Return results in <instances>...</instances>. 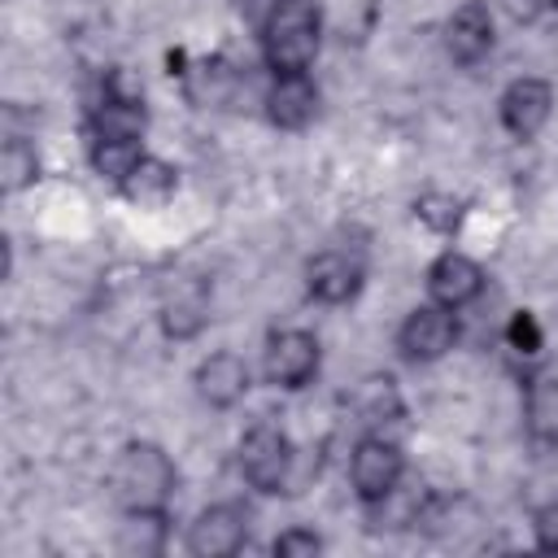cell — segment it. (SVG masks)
Segmentation results:
<instances>
[{"label": "cell", "mask_w": 558, "mask_h": 558, "mask_svg": "<svg viewBox=\"0 0 558 558\" xmlns=\"http://www.w3.org/2000/svg\"><path fill=\"white\" fill-rule=\"evenodd\" d=\"M314 113H318V87L310 83V74H275L266 92V118L283 131H301L314 122Z\"/></svg>", "instance_id": "8fae6325"}, {"label": "cell", "mask_w": 558, "mask_h": 558, "mask_svg": "<svg viewBox=\"0 0 558 558\" xmlns=\"http://www.w3.org/2000/svg\"><path fill=\"white\" fill-rule=\"evenodd\" d=\"M174 187H179L174 166L161 161V157H144V161L131 170V179L122 183V196H126L131 205H140V209H161V205L174 196Z\"/></svg>", "instance_id": "2e32d148"}, {"label": "cell", "mask_w": 558, "mask_h": 558, "mask_svg": "<svg viewBox=\"0 0 558 558\" xmlns=\"http://www.w3.org/2000/svg\"><path fill=\"white\" fill-rule=\"evenodd\" d=\"M248 536V514L240 506H205L196 514V523L187 527V549L196 558H231Z\"/></svg>", "instance_id": "52a82bcc"}, {"label": "cell", "mask_w": 558, "mask_h": 558, "mask_svg": "<svg viewBox=\"0 0 558 558\" xmlns=\"http://www.w3.org/2000/svg\"><path fill=\"white\" fill-rule=\"evenodd\" d=\"M484 292V270L466 253H440L427 266V296L445 310H462Z\"/></svg>", "instance_id": "9c48e42d"}, {"label": "cell", "mask_w": 558, "mask_h": 558, "mask_svg": "<svg viewBox=\"0 0 558 558\" xmlns=\"http://www.w3.org/2000/svg\"><path fill=\"white\" fill-rule=\"evenodd\" d=\"M166 536H170L166 510H126V519L118 523V554L157 558L166 549Z\"/></svg>", "instance_id": "9a60e30c"}, {"label": "cell", "mask_w": 558, "mask_h": 558, "mask_svg": "<svg viewBox=\"0 0 558 558\" xmlns=\"http://www.w3.org/2000/svg\"><path fill=\"white\" fill-rule=\"evenodd\" d=\"M279 9V0H235V13L244 17V22H253L257 31L266 26V17Z\"/></svg>", "instance_id": "484cf974"}, {"label": "cell", "mask_w": 558, "mask_h": 558, "mask_svg": "<svg viewBox=\"0 0 558 558\" xmlns=\"http://www.w3.org/2000/svg\"><path fill=\"white\" fill-rule=\"evenodd\" d=\"M405 475V458L401 449L388 440V436H362L353 445V458H349V480L357 488V497L371 506L379 501L384 493H392Z\"/></svg>", "instance_id": "277c9868"}, {"label": "cell", "mask_w": 558, "mask_h": 558, "mask_svg": "<svg viewBox=\"0 0 558 558\" xmlns=\"http://www.w3.org/2000/svg\"><path fill=\"white\" fill-rule=\"evenodd\" d=\"M323 39V17L314 0H279V9L262 26V48L266 65L275 74H305L318 57Z\"/></svg>", "instance_id": "6da1fadb"}, {"label": "cell", "mask_w": 558, "mask_h": 558, "mask_svg": "<svg viewBox=\"0 0 558 558\" xmlns=\"http://www.w3.org/2000/svg\"><path fill=\"white\" fill-rule=\"evenodd\" d=\"M445 48L458 65H475L480 57H488L493 48V13L484 0H466L453 9V17L445 22Z\"/></svg>", "instance_id": "30bf717a"}, {"label": "cell", "mask_w": 558, "mask_h": 558, "mask_svg": "<svg viewBox=\"0 0 558 558\" xmlns=\"http://www.w3.org/2000/svg\"><path fill=\"white\" fill-rule=\"evenodd\" d=\"M305 283L318 301L327 305H340V301H353L357 288H362V262L331 248V253H318L310 266H305Z\"/></svg>", "instance_id": "4fadbf2b"}, {"label": "cell", "mask_w": 558, "mask_h": 558, "mask_svg": "<svg viewBox=\"0 0 558 558\" xmlns=\"http://www.w3.org/2000/svg\"><path fill=\"white\" fill-rule=\"evenodd\" d=\"M292 458H296V449L275 423H253L240 440V471L262 493H283L288 488Z\"/></svg>", "instance_id": "3957f363"}, {"label": "cell", "mask_w": 558, "mask_h": 558, "mask_svg": "<svg viewBox=\"0 0 558 558\" xmlns=\"http://www.w3.org/2000/svg\"><path fill=\"white\" fill-rule=\"evenodd\" d=\"M506 344H510L519 357H536V353H541V344H545V336H541V323H536L527 310L510 314V323H506Z\"/></svg>", "instance_id": "7402d4cb"}, {"label": "cell", "mask_w": 558, "mask_h": 558, "mask_svg": "<svg viewBox=\"0 0 558 558\" xmlns=\"http://www.w3.org/2000/svg\"><path fill=\"white\" fill-rule=\"evenodd\" d=\"M196 392H201V401H209L218 410L235 405L248 392V366H244V357H235V353H209L196 366Z\"/></svg>", "instance_id": "5bb4252c"}, {"label": "cell", "mask_w": 558, "mask_h": 558, "mask_svg": "<svg viewBox=\"0 0 558 558\" xmlns=\"http://www.w3.org/2000/svg\"><path fill=\"white\" fill-rule=\"evenodd\" d=\"M453 340H458V318H453V310H445L436 301L410 310L397 331V344L410 362H440L453 349Z\"/></svg>", "instance_id": "5b68a950"}, {"label": "cell", "mask_w": 558, "mask_h": 558, "mask_svg": "<svg viewBox=\"0 0 558 558\" xmlns=\"http://www.w3.org/2000/svg\"><path fill=\"white\" fill-rule=\"evenodd\" d=\"M323 549V541L310 532V527H288L279 541H275V554H283V558H314Z\"/></svg>", "instance_id": "cb8c5ba5"}, {"label": "cell", "mask_w": 558, "mask_h": 558, "mask_svg": "<svg viewBox=\"0 0 558 558\" xmlns=\"http://www.w3.org/2000/svg\"><path fill=\"white\" fill-rule=\"evenodd\" d=\"M536 536L545 549H558V497L536 510Z\"/></svg>", "instance_id": "d4e9b609"}, {"label": "cell", "mask_w": 558, "mask_h": 558, "mask_svg": "<svg viewBox=\"0 0 558 558\" xmlns=\"http://www.w3.org/2000/svg\"><path fill=\"white\" fill-rule=\"evenodd\" d=\"M506 9H510L514 17H523V22H532V17L545 9V0H506Z\"/></svg>", "instance_id": "4316f807"}, {"label": "cell", "mask_w": 558, "mask_h": 558, "mask_svg": "<svg viewBox=\"0 0 558 558\" xmlns=\"http://www.w3.org/2000/svg\"><path fill=\"white\" fill-rule=\"evenodd\" d=\"M205 318H209V288L201 279H192V275H179L166 288V301H161V327H166V336L187 340V336H196L205 327Z\"/></svg>", "instance_id": "7c38bea8"}, {"label": "cell", "mask_w": 558, "mask_h": 558, "mask_svg": "<svg viewBox=\"0 0 558 558\" xmlns=\"http://www.w3.org/2000/svg\"><path fill=\"white\" fill-rule=\"evenodd\" d=\"M554 113V87L545 78H514L501 92V126L519 140H532Z\"/></svg>", "instance_id": "ba28073f"}, {"label": "cell", "mask_w": 558, "mask_h": 558, "mask_svg": "<svg viewBox=\"0 0 558 558\" xmlns=\"http://www.w3.org/2000/svg\"><path fill=\"white\" fill-rule=\"evenodd\" d=\"M318 375V340L310 331L283 327L266 340V379L275 388H305Z\"/></svg>", "instance_id": "8992f818"}, {"label": "cell", "mask_w": 558, "mask_h": 558, "mask_svg": "<svg viewBox=\"0 0 558 558\" xmlns=\"http://www.w3.org/2000/svg\"><path fill=\"white\" fill-rule=\"evenodd\" d=\"M140 161H144L140 135H92V166L100 179L122 187Z\"/></svg>", "instance_id": "e0dca14e"}, {"label": "cell", "mask_w": 558, "mask_h": 558, "mask_svg": "<svg viewBox=\"0 0 558 558\" xmlns=\"http://www.w3.org/2000/svg\"><path fill=\"white\" fill-rule=\"evenodd\" d=\"M174 480H179L174 462L166 458L161 445H148V440L126 445L109 471V488L122 510H166Z\"/></svg>", "instance_id": "7a4b0ae2"}, {"label": "cell", "mask_w": 558, "mask_h": 558, "mask_svg": "<svg viewBox=\"0 0 558 558\" xmlns=\"http://www.w3.org/2000/svg\"><path fill=\"white\" fill-rule=\"evenodd\" d=\"M353 405H357L362 423H371V427H384L388 418H401V397H397V384H392L388 375H371V379H362Z\"/></svg>", "instance_id": "ac0fdd59"}, {"label": "cell", "mask_w": 558, "mask_h": 558, "mask_svg": "<svg viewBox=\"0 0 558 558\" xmlns=\"http://www.w3.org/2000/svg\"><path fill=\"white\" fill-rule=\"evenodd\" d=\"M105 100H126V105H144V83L131 74V70H122V65H113L109 74H105Z\"/></svg>", "instance_id": "603a6c76"}, {"label": "cell", "mask_w": 558, "mask_h": 558, "mask_svg": "<svg viewBox=\"0 0 558 558\" xmlns=\"http://www.w3.org/2000/svg\"><path fill=\"white\" fill-rule=\"evenodd\" d=\"M144 105H126V100H100L92 113V131L96 135H144Z\"/></svg>", "instance_id": "ffe728a7"}, {"label": "cell", "mask_w": 558, "mask_h": 558, "mask_svg": "<svg viewBox=\"0 0 558 558\" xmlns=\"http://www.w3.org/2000/svg\"><path fill=\"white\" fill-rule=\"evenodd\" d=\"M35 179H39V153H35V144H26L22 135H9V144L0 153V187L13 196L22 187H31Z\"/></svg>", "instance_id": "d6986e66"}, {"label": "cell", "mask_w": 558, "mask_h": 558, "mask_svg": "<svg viewBox=\"0 0 558 558\" xmlns=\"http://www.w3.org/2000/svg\"><path fill=\"white\" fill-rule=\"evenodd\" d=\"M414 214H418L423 227L449 235V231L462 222V201H453V196H445V192H427V196L414 201Z\"/></svg>", "instance_id": "44dd1931"}]
</instances>
